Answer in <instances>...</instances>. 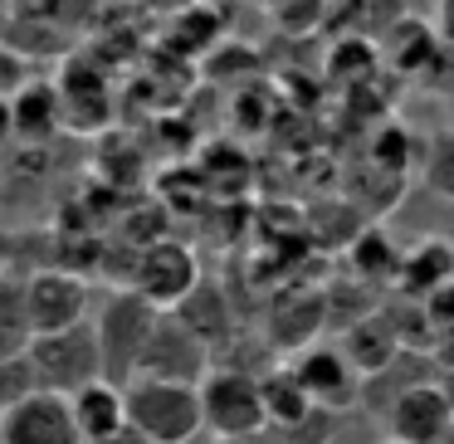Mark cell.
I'll return each instance as SVG.
<instances>
[{
  "mask_svg": "<svg viewBox=\"0 0 454 444\" xmlns=\"http://www.w3.org/2000/svg\"><path fill=\"white\" fill-rule=\"evenodd\" d=\"M108 5H118V0H108Z\"/></svg>",
  "mask_w": 454,
  "mask_h": 444,
  "instance_id": "cell-39",
  "label": "cell"
},
{
  "mask_svg": "<svg viewBox=\"0 0 454 444\" xmlns=\"http://www.w3.org/2000/svg\"><path fill=\"white\" fill-rule=\"evenodd\" d=\"M0 191H5V161H0Z\"/></svg>",
  "mask_w": 454,
  "mask_h": 444,
  "instance_id": "cell-36",
  "label": "cell"
},
{
  "mask_svg": "<svg viewBox=\"0 0 454 444\" xmlns=\"http://www.w3.org/2000/svg\"><path fill=\"white\" fill-rule=\"evenodd\" d=\"M20 303L35 337L89 323V284H83V274H69V269H35L20 284Z\"/></svg>",
  "mask_w": 454,
  "mask_h": 444,
  "instance_id": "cell-7",
  "label": "cell"
},
{
  "mask_svg": "<svg viewBox=\"0 0 454 444\" xmlns=\"http://www.w3.org/2000/svg\"><path fill=\"white\" fill-rule=\"evenodd\" d=\"M259 395H264L269 430H278V425L298 420V415L308 410V395H303V386L294 381V371H288V362H269L264 371H259Z\"/></svg>",
  "mask_w": 454,
  "mask_h": 444,
  "instance_id": "cell-19",
  "label": "cell"
},
{
  "mask_svg": "<svg viewBox=\"0 0 454 444\" xmlns=\"http://www.w3.org/2000/svg\"><path fill=\"white\" fill-rule=\"evenodd\" d=\"M386 440H401V444H440L444 434L454 430V410L444 401V391L430 381H415L405 391H395L391 401L376 410Z\"/></svg>",
  "mask_w": 454,
  "mask_h": 444,
  "instance_id": "cell-8",
  "label": "cell"
},
{
  "mask_svg": "<svg viewBox=\"0 0 454 444\" xmlns=\"http://www.w3.org/2000/svg\"><path fill=\"white\" fill-rule=\"evenodd\" d=\"M128 425L142 430L152 444H191L200 430V395L196 386L157 381V376H132L128 386Z\"/></svg>",
  "mask_w": 454,
  "mask_h": 444,
  "instance_id": "cell-2",
  "label": "cell"
},
{
  "mask_svg": "<svg viewBox=\"0 0 454 444\" xmlns=\"http://www.w3.org/2000/svg\"><path fill=\"white\" fill-rule=\"evenodd\" d=\"M415 167H420V186L434 200L454 206V128H444L430 142H420V161Z\"/></svg>",
  "mask_w": 454,
  "mask_h": 444,
  "instance_id": "cell-20",
  "label": "cell"
},
{
  "mask_svg": "<svg viewBox=\"0 0 454 444\" xmlns=\"http://www.w3.org/2000/svg\"><path fill=\"white\" fill-rule=\"evenodd\" d=\"M35 366V381L40 391H79L83 381L103 376V362H98V337H93V323H79V327H64V332H44V337H30L25 347Z\"/></svg>",
  "mask_w": 454,
  "mask_h": 444,
  "instance_id": "cell-5",
  "label": "cell"
},
{
  "mask_svg": "<svg viewBox=\"0 0 454 444\" xmlns=\"http://www.w3.org/2000/svg\"><path fill=\"white\" fill-rule=\"evenodd\" d=\"M434 386L444 391V401H450V410H454V362H444V366H440V376H434Z\"/></svg>",
  "mask_w": 454,
  "mask_h": 444,
  "instance_id": "cell-32",
  "label": "cell"
},
{
  "mask_svg": "<svg viewBox=\"0 0 454 444\" xmlns=\"http://www.w3.org/2000/svg\"><path fill=\"white\" fill-rule=\"evenodd\" d=\"M196 284H200V264L191 254V245H181V239H147L132 259L128 288L142 293L152 308H161V313H171Z\"/></svg>",
  "mask_w": 454,
  "mask_h": 444,
  "instance_id": "cell-6",
  "label": "cell"
},
{
  "mask_svg": "<svg viewBox=\"0 0 454 444\" xmlns=\"http://www.w3.org/2000/svg\"><path fill=\"white\" fill-rule=\"evenodd\" d=\"M434 35L454 50V0H434Z\"/></svg>",
  "mask_w": 454,
  "mask_h": 444,
  "instance_id": "cell-28",
  "label": "cell"
},
{
  "mask_svg": "<svg viewBox=\"0 0 454 444\" xmlns=\"http://www.w3.org/2000/svg\"><path fill=\"white\" fill-rule=\"evenodd\" d=\"M152 15H161V20H171V15H181L186 5H196V0H142Z\"/></svg>",
  "mask_w": 454,
  "mask_h": 444,
  "instance_id": "cell-30",
  "label": "cell"
},
{
  "mask_svg": "<svg viewBox=\"0 0 454 444\" xmlns=\"http://www.w3.org/2000/svg\"><path fill=\"white\" fill-rule=\"evenodd\" d=\"M376 444H401V440H386V434H381V440H376Z\"/></svg>",
  "mask_w": 454,
  "mask_h": 444,
  "instance_id": "cell-37",
  "label": "cell"
},
{
  "mask_svg": "<svg viewBox=\"0 0 454 444\" xmlns=\"http://www.w3.org/2000/svg\"><path fill=\"white\" fill-rule=\"evenodd\" d=\"M352 269H356V278H366V284H386V278L395 284L401 249H395L381 230H366V235L352 239Z\"/></svg>",
  "mask_w": 454,
  "mask_h": 444,
  "instance_id": "cell-21",
  "label": "cell"
},
{
  "mask_svg": "<svg viewBox=\"0 0 454 444\" xmlns=\"http://www.w3.org/2000/svg\"><path fill=\"white\" fill-rule=\"evenodd\" d=\"M30 391H40V381H35V366H30V356H5L0 362V410L5 405H15V401H25Z\"/></svg>",
  "mask_w": 454,
  "mask_h": 444,
  "instance_id": "cell-25",
  "label": "cell"
},
{
  "mask_svg": "<svg viewBox=\"0 0 454 444\" xmlns=\"http://www.w3.org/2000/svg\"><path fill=\"white\" fill-rule=\"evenodd\" d=\"M210 444H278V434L259 430V434H230V440H210Z\"/></svg>",
  "mask_w": 454,
  "mask_h": 444,
  "instance_id": "cell-31",
  "label": "cell"
},
{
  "mask_svg": "<svg viewBox=\"0 0 454 444\" xmlns=\"http://www.w3.org/2000/svg\"><path fill=\"white\" fill-rule=\"evenodd\" d=\"M323 323H327V298L308 293V288H294V293L274 298V308H269V347L294 356L308 342H317V327Z\"/></svg>",
  "mask_w": 454,
  "mask_h": 444,
  "instance_id": "cell-13",
  "label": "cell"
},
{
  "mask_svg": "<svg viewBox=\"0 0 454 444\" xmlns=\"http://www.w3.org/2000/svg\"><path fill=\"white\" fill-rule=\"evenodd\" d=\"M89 444H152L142 430H132V425H122V430H113V434H103V440H89Z\"/></svg>",
  "mask_w": 454,
  "mask_h": 444,
  "instance_id": "cell-29",
  "label": "cell"
},
{
  "mask_svg": "<svg viewBox=\"0 0 454 444\" xmlns=\"http://www.w3.org/2000/svg\"><path fill=\"white\" fill-rule=\"evenodd\" d=\"M64 401H69V415H74V425H79L83 444L103 440V434H113V430L128 425V391H122L118 381H108V376L83 381L79 391H69Z\"/></svg>",
  "mask_w": 454,
  "mask_h": 444,
  "instance_id": "cell-15",
  "label": "cell"
},
{
  "mask_svg": "<svg viewBox=\"0 0 454 444\" xmlns=\"http://www.w3.org/2000/svg\"><path fill=\"white\" fill-rule=\"evenodd\" d=\"M450 254H454V235H450Z\"/></svg>",
  "mask_w": 454,
  "mask_h": 444,
  "instance_id": "cell-38",
  "label": "cell"
},
{
  "mask_svg": "<svg viewBox=\"0 0 454 444\" xmlns=\"http://www.w3.org/2000/svg\"><path fill=\"white\" fill-rule=\"evenodd\" d=\"M294 381L303 386L308 405H323V410H356L366 401V376L352 366V356L342 352L337 342H308L303 352L284 356Z\"/></svg>",
  "mask_w": 454,
  "mask_h": 444,
  "instance_id": "cell-4",
  "label": "cell"
},
{
  "mask_svg": "<svg viewBox=\"0 0 454 444\" xmlns=\"http://www.w3.org/2000/svg\"><path fill=\"white\" fill-rule=\"evenodd\" d=\"M54 89H59V103H64V128L103 132L113 122V93L93 59H69L64 74L54 79Z\"/></svg>",
  "mask_w": 454,
  "mask_h": 444,
  "instance_id": "cell-11",
  "label": "cell"
},
{
  "mask_svg": "<svg viewBox=\"0 0 454 444\" xmlns=\"http://www.w3.org/2000/svg\"><path fill=\"white\" fill-rule=\"evenodd\" d=\"M30 323H25V303H20V284H0V362L20 356L30 347Z\"/></svg>",
  "mask_w": 454,
  "mask_h": 444,
  "instance_id": "cell-23",
  "label": "cell"
},
{
  "mask_svg": "<svg viewBox=\"0 0 454 444\" xmlns=\"http://www.w3.org/2000/svg\"><path fill=\"white\" fill-rule=\"evenodd\" d=\"M25 79H30V59H20V54H11V50H0V93L11 98Z\"/></svg>",
  "mask_w": 454,
  "mask_h": 444,
  "instance_id": "cell-27",
  "label": "cell"
},
{
  "mask_svg": "<svg viewBox=\"0 0 454 444\" xmlns=\"http://www.w3.org/2000/svg\"><path fill=\"white\" fill-rule=\"evenodd\" d=\"M337 347H342V352L352 356V366L366 376V381H372L376 371H386V366H391L395 356L405 352V342L395 337V327L386 323V313H366V317H356V323L347 327V337H342Z\"/></svg>",
  "mask_w": 454,
  "mask_h": 444,
  "instance_id": "cell-17",
  "label": "cell"
},
{
  "mask_svg": "<svg viewBox=\"0 0 454 444\" xmlns=\"http://www.w3.org/2000/svg\"><path fill=\"white\" fill-rule=\"evenodd\" d=\"M254 5H264V11H274V5H278V0H254Z\"/></svg>",
  "mask_w": 454,
  "mask_h": 444,
  "instance_id": "cell-35",
  "label": "cell"
},
{
  "mask_svg": "<svg viewBox=\"0 0 454 444\" xmlns=\"http://www.w3.org/2000/svg\"><path fill=\"white\" fill-rule=\"evenodd\" d=\"M337 430H342V415L337 410H323V405H308L298 420L278 425V444H333Z\"/></svg>",
  "mask_w": 454,
  "mask_h": 444,
  "instance_id": "cell-22",
  "label": "cell"
},
{
  "mask_svg": "<svg viewBox=\"0 0 454 444\" xmlns=\"http://www.w3.org/2000/svg\"><path fill=\"white\" fill-rule=\"evenodd\" d=\"M220 35H225V11H220V5H206V0L186 5V11L171 15V25H167V44L181 54H191V59H206L220 44Z\"/></svg>",
  "mask_w": 454,
  "mask_h": 444,
  "instance_id": "cell-18",
  "label": "cell"
},
{
  "mask_svg": "<svg viewBox=\"0 0 454 444\" xmlns=\"http://www.w3.org/2000/svg\"><path fill=\"white\" fill-rule=\"evenodd\" d=\"M171 317H176L186 332H196L210 352H220L225 342H235V303H230L225 288L210 284V278H200V284L171 308Z\"/></svg>",
  "mask_w": 454,
  "mask_h": 444,
  "instance_id": "cell-14",
  "label": "cell"
},
{
  "mask_svg": "<svg viewBox=\"0 0 454 444\" xmlns=\"http://www.w3.org/2000/svg\"><path fill=\"white\" fill-rule=\"evenodd\" d=\"M161 308H152L142 293L132 288H118L108 303L98 308L93 317V337H98V362H103V376L118 386H128L137 376V362L147 352V337L157 327Z\"/></svg>",
  "mask_w": 454,
  "mask_h": 444,
  "instance_id": "cell-3",
  "label": "cell"
},
{
  "mask_svg": "<svg viewBox=\"0 0 454 444\" xmlns=\"http://www.w3.org/2000/svg\"><path fill=\"white\" fill-rule=\"evenodd\" d=\"M5 142H15V137H11V98L0 93V147H5Z\"/></svg>",
  "mask_w": 454,
  "mask_h": 444,
  "instance_id": "cell-33",
  "label": "cell"
},
{
  "mask_svg": "<svg viewBox=\"0 0 454 444\" xmlns=\"http://www.w3.org/2000/svg\"><path fill=\"white\" fill-rule=\"evenodd\" d=\"M0 444H83L59 391H30L0 410Z\"/></svg>",
  "mask_w": 454,
  "mask_h": 444,
  "instance_id": "cell-10",
  "label": "cell"
},
{
  "mask_svg": "<svg viewBox=\"0 0 454 444\" xmlns=\"http://www.w3.org/2000/svg\"><path fill=\"white\" fill-rule=\"evenodd\" d=\"M196 395H200V430L210 440L269 430L264 395H259V371H249V366L215 362L206 371V381L196 386Z\"/></svg>",
  "mask_w": 454,
  "mask_h": 444,
  "instance_id": "cell-1",
  "label": "cell"
},
{
  "mask_svg": "<svg viewBox=\"0 0 454 444\" xmlns=\"http://www.w3.org/2000/svg\"><path fill=\"white\" fill-rule=\"evenodd\" d=\"M411 161H420V142L411 137V128H386L381 137H376V171L401 176Z\"/></svg>",
  "mask_w": 454,
  "mask_h": 444,
  "instance_id": "cell-24",
  "label": "cell"
},
{
  "mask_svg": "<svg viewBox=\"0 0 454 444\" xmlns=\"http://www.w3.org/2000/svg\"><path fill=\"white\" fill-rule=\"evenodd\" d=\"M210 366H215V352H210L196 332H186L171 313H161L157 327H152V337H147V352H142V362H137V376L200 386Z\"/></svg>",
  "mask_w": 454,
  "mask_h": 444,
  "instance_id": "cell-9",
  "label": "cell"
},
{
  "mask_svg": "<svg viewBox=\"0 0 454 444\" xmlns=\"http://www.w3.org/2000/svg\"><path fill=\"white\" fill-rule=\"evenodd\" d=\"M395 284H401V293L411 298V303H425V298L440 293L444 284H454V254H450V239H440V235L415 239V245L401 254Z\"/></svg>",
  "mask_w": 454,
  "mask_h": 444,
  "instance_id": "cell-16",
  "label": "cell"
},
{
  "mask_svg": "<svg viewBox=\"0 0 454 444\" xmlns=\"http://www.w3.org/2000/svg\"><path fill=\"white\" fill-rule=\"evenodd\" d=\"M278 20V30L288 35H308L317 25V15H323V0H278L274 11H269Z\"/></svg>",
  "mask_w": 454,
  "mask_h": 444,
  "instance_id": "cell-26",
  "label": "cell"
},
{
  "mask_svg": "<svg viewBox=\"0 0 454 444\" xmlns=\"http://www.w3.org/2000/svg\"><path fill=\"white\" fill-rule=\"evenodd\" d=\"M64 132V103L54 79H25L20 89L11 93V137L25 142V147H44L50 137Z\"/></svg>",
  "mask_w": 454,
  "mask_h": 444,
  "instance_id": "cell-12",
  "label": "cell"
},
{
  "mask_svg": "<svg viewBox=\"0 0 454 444\" xmlns=\"http://www.w3.org/2000/svg\"><path fill=\"white\" fill-rule=\"evenodd\" d=\"M444 113H450V128H454V79H450V89H444Z\"/></svg>",
  "mask_w": 454,
  "mask_h": 444,
  "instance_id": "cell-34",
  "label": "cell"
}]
</instances>
